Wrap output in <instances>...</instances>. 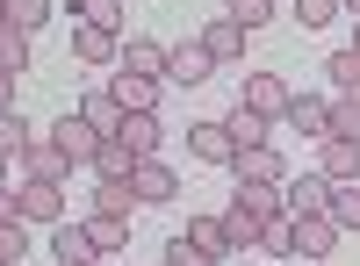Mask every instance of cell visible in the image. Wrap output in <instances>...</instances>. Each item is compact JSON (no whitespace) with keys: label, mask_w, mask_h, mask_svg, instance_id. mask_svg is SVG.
<instances>
[{"label":"cell","mask_w":360,"mask_h":266,"mask_svg":"<svg viewBox=\"0 0 360 266\" xmlns=\"http://www.w3.org/2000/svg\"><path fill=\"white\" fill-rule=\"evenodd\" d=\"M238 180H252V187H281L288 180V159H281V144H245V152L231 159Z\"/></svg>","instance_id":"6da1fadb"},{"label":"cell","mask_w":360,"mask_h":266,"mask_svg":"<svg viewBox=\"0 0 360 266\" xmlns=\"http://www.w3.org/2000/svg\"><path fill=\"white\" fill-rule=\"evenodd\" d=\"M15 209H22V223H65V187L58 180H22Z\"/></svg>","instance_id":"7a4b0ae2"},{"label":"cell","mask_w":360,"mask_h":266,"mask_svg":"<svg viewBox=\"0 0 360 266\" xmlns=\"http://www.w3.org/2000/svg\"><path fill=\"white\" fill-rule=\"evenodd\" d=\"M238 101H245V108H259L266 123H281V115H288V101H295V86H288L281 72H245V94H238Z\"/></svg>","instance_id":"3957f363"},{"label":"cell","mask_w":360,"mask_h":266,"mask_svg":"<svg viewBox=\"0 0 360 266\" xmlns=\"http://www.w3.org/2000/svg\"><path fill=\"white\" fill-rule=\"evenodd\" d=\"M51 137H58V152H65L72 166H94V152H101V130L86 123L79 108H65V115H58V130H51Z\"/></svg>","instance_id":"277c9868"},{"label":"cell","mask_w":360,"mask_h":266,"mask_svg":"<svg viewBox=\"0 0 360 266\" xmlns=\"http://www.w3.org/2000/svg\"><path fill=\"white\" fill-rule=\"evenodd\" d=\"M281 209L288 216H324V209H332V180H324V173H295V180H281Z\"/></svg>","instance_id":"5b68a950"},{"label":"cell","mask_w":360,"mask_h":266,"mask_svg":"<svg viewBox=\"0 0 360 266\" xmlns=\"http://www.w3.org/2000/svg\"><path fill=\"white\" fill-rule=\"evenodd\" d=\"M317 173H324L332 187L360 180V144H353V137H317Z\"/></svg>","instance_id":"8992f818"},{"label":"cell","mask_w":360,"mask_h":266,"mask_svg":"<svg viewBox=\"0 0 360 266\" xmlns=\"http://www.w3.org/2000/svg\"><path fill=\"white\" fill-rule=\"evenodd\" d=\"M281 123L295 130V137H332V101L324 94H303V86H295V101H288V115Z\"/></svg>","instance_id":"52a82bcc"},{"label":"cell","mask_w":360,"mask_h":266,"mask_svg":"<svg viewBox=\"0 0 360 266\" xmlns=\"http://www.w3.org/2000/svg\"><path fill=\"white\" fill-rule=\"evenodd\" d=\"M209 72H217V58H209V51H202L195 36H188V44H173V51H166V79H173V86H202Z\"/></svg>","instance_id":"ba28073f"},{"label":"cell","mask_w":360,"mask_h":266,"mask_svg":"<svg viewBox=\"0 0 360 266\" xmlns=\"http://www.w3.org/2000/svg\"><path fill=\"white\" fill-rule=\"evenodd\" d=\"M130 194H137V201H173V194H180V173H173L166 159H137Z\"/></svg>","instance_id":"9c48e42d"},{"label":"cell","mask_w":360,"mask_h":266,"mask_svg":"<svg viewBox=\"0 0 360 266\" xmlns=\"http://www.w3.org/2000/svg\"><path fill=\"white\" fill-rule=\"evenodd\" d=\"M72 58H79V65H115V58H123V36H115V29L72 22Z\"/></svg>","instance_id":"30bf717a"},{"label":"cell","mask_w":360,"mask_h":266,"mask_svg":"<svg viewBox=\"0 0 360 266\" xmlns=\"http://www.w3.org/2000/svg\"><path fill=\"white\" fill-rule=\"evenodd\" d=\"M339 238H346V230L332 223V209H324V216H295V259H324Z\"/></svg>","instance_id":"8fae6325"},{"label":"cell","mask_w":360,"mask_h":266,"mask_svg":"<svg viewBox=\"0 0 360 266\" xmlns=\"http://www.w3.org/2000/svg\"><path fill=\"white\" fill-rule=\"evenodd\" d=\"M188 159H202V166H231L238 144H231L224 123H195V130H188Z\"/></svg>","instance_id":"7c38bea8"},{"label":"cell","mask_w":360,"mask_h":266,"mask_svg":"<svg viewBox=\"0 0 360 266\" xmlns=\"http://www.w3.org/2000/svg\"><path fill=\"white\" fill-rule=\"evenodd\" d=\"M22 166H29V180H58V187H65V173H72V159L58 152V137H37V144H22Z\"/></svg>","instance_id":"4fadbf2b"},{"label":"cell","mask_w":360,"mask_h":266,"mask_svg":"<svg viewBox=\"0 0 360 266\" xmlns=\"http://www.w3.org/2000/svg\"><path fill=\"white\" fill-rule=\"evenodd\" d=\"M130 144L137 159H159V144H166V130H159V108H137V115H123V130H115Z\"/></svg>","instance_id":"5bb4252c"},{"label":"cell","mask_w":360,"mask_h":266,"mask_svg":"<svg viewBox=\"0 0 360 266\" xmlns=\"http://www.w3.org/2000/svg\"><path fill=\"white\" fill-rule=\"evenodd\" d=\"M217 216H224V230H231V252H259V230H266V216H252V209H245L238 194L224 201Z\"/></svg>","instance_id":"9a60e30c"},{"label":"cell","mask_w":360,"mask_h":266,"mask_svg":"<svg viewBox=\"0 0 360 266\" xmlns=\"http://www.w3.org/2000/svg\"><path fill=\"white\" fill-rule=\"evenodd\" d=\"M51 252H58V266H86V259H101L94 252V238H86V223H51Z\"/></svg>","instance_id":"2e32d148"},{"label":"cell","mask_w":360,"mask_h":266,"mask_svg":"<svg viewBox=\"0 0 360 266\" xmlns=\"http://www.w3.org/2000/svg\"><path fill=\"white\" fill-rule=\"evenodd\" d=\"M159 86H166V79H144V72H115V79H108V94L123 101V115H137V108H159Z\"/></svg>","instance_id":"e0dca14e"},{"label":"cell","mask_w":360,"mask_h":266,"mask_svg":"<svg viewBox=\"0 0 360 266\" xmlns=\"http://www.w3.org/2000/svg\"><path fill=\"white\" fill-rule=\"evenodd\" d=\"M180 238H188L209 266H217L224 252H231V230H224V216H188V230H180Z\"/></svg>","instance_id":"ac0fdd59"},{"label":"cell","mask_w":360,"mask_h":266,"mask_svg":"<svg viewBox=\"0 0 360 266\" xmlns=\"http://www.w3.org/2000/svg\"><path fill=\"white\" fill-rule=\"evenodd\" d=\"M195 44H202L209 58H217V65H231V58H245V29H238V22L224 15V22H209V29H202Z\"/></svg>","instance_id":"d6986e66"},{"label":"cell","mask_w":360,"mask_h":266,"mask_svg":"<svg viewBox=\"0 0 360 266\" xmlns=\"http://www.w3.org/2000/svg\"><path fill=\"white\" fill-rule=\"evenodd\" d=\"M224 130H231V144H238V152H245V144H274V123H266L259 108H245V101L224 115Z\"/></svg>","instance_id":"ffe728a7"},{"label":"cell","mask_w":360,"mask_h":266,"mask_svg":"<svg viewBox=\"0 0 360 266\" xmlns=\"http://www.w3.org/2000/svg\"><path fill=\"white\" fill-rule=\"evenodd\" d=\"M137 173V152L123 137H101V152H94V180H130Z\"/></svg>","instance_id":"44dd1931"},{"label":"cell","mask_w":360,"mask_h":266,"mask_svg":"<svg viewBox=\"0 0 360 266\" xmlns=\"http://www.w3.org/2000/svg\"><path fill=\"white\" fill-rule=\"evenodd\" d=\"M123 72L166 79V44H152V36H130V44H123Z\"/></svg>","instance_id":"7402d4cb"},{"label":"cell","mask_w":360,"mask_h":266,"mask_svg":"<svg viewBox=\"0 0 360 266\" xmlns=\"http://www.w3.org/2000/svg\"><path fill=\"white\" fill-rule=\"evenodd\" d=\"M79 115H86V123H94L101 137H115V130H123V101H115V94H108V86H94V94H86V101H79Z\"/></svg>","instance_id":"603a6c76"},{"label":"cell","mask_w":360,"mask_h":266,"mask_svg":"<svg viewBox=\"0 0 360 266\" xmlns=\"http://www.w3.org/2000/svg\"><path fill=\"white\" fill-rule=\"evenodd\" d=\"M86 238H94V252H123V245H130V216L94 209V216H86Z\"/></svg>","instance_id":"cb8c5ba5"},{"label":"cell","mask_w":360,"mask_h":266,"mask_svg":"<svg viewBox=\"0 0 360 266\" xmlns=\"http://www.w3.org/2000/svg\"><path fill=\"white\" fill-rule=\"evenodd\" d=\"M72 22H86V29H115V36H123V0H72Z\"/></svg>","instance_id":"d4e9b609"},{"label":"cell","mask_w":360,"mask_h":266,"mask_svg":"<svg viewBox=\"0 0 360 266\" xmlns=\"http://www.w3.org/2000/svg\"><path fill=\"white\" fill-rule=\"evenodd\" d=\"M324 79H332L339 94H360V51H353V44L332 51V58H324Z\"/></svg>","instance_id":"484cf974"},{"label":"cell","mask_w":360,"mask_h":266,"mask_svg":"<svg viewBox=\"0 0 360 266\" xmlns=\"http://www.w3.org/2000/svg\"><path fill=\"white\" fill-rule=\"evenodd\" d=\"M259 252L295 259V216H288V209H281V216H266V230H259Z\"/></svg>","instance_id":"4316f807"},{"label":"cell","mask_w":360,"mask_h":266,"mask_svg":"<svg viewBox=\"0 0 360 266\" xmlns=\"http://www.w3.org/2000/svg\"><path fill=\"white\" fill-rule=\"evenodd\" d=\"M22 144H37V123H29V115H22V108H0V152H8V159H15V152H22Z\"/></svg>","instance_id":"83f0119b"},{"label":"cell","mask_w":360,"mask_h":266,"mask_svg":"<svg viewBox=\"0 0 360 266\" xmlns=\"http://www.w3.org/2000/svg\"><path fill=\"white\" fill-rule=\"evenodd\" d=\"M44 22H51V0H8V29H22V36H37Z\"/></svg>","instance_id":"f1b7e54d"},{"label":"cell","mask_w":360,"mask_h":266,"mask_svg":"<svg viewBox=\"0 0 360 266\" xmlns=\"http://www.w3.org/2000/svg\"><path fill=\"white\" fill-rule=\"evenodd\" d=\"M0 72H29V36L0 22Z\"/></svg>","instance_id":"f546056e"},{"label":"cell","mask_w":360,"mask_h":266,"mask_svg":"<svg viewBox=\"0 0 360 266\" xmlns=\"http://www.w3.org/2000/svg\"><path fill=\"white\" fill-rule=\"evenodd\" d=\"M332 223H339V230H360V180L332 187Z\"/></svg>","instance_id":"4dcf8cb0"},{"label":"cell","mask_w":360,"mask_h":266,"mask_svg":"<svg viewBox=\"0 0 360 266\" xmlns=\"http://www.w3.org/2000/svg\"><path fill=\"white\" fill-rule=\"evenodd\" d=\"M130 180H94V209H108V216H130Z\"/></svg>","instance_id":"1f68e13d"},{"label":"cell","mask_w":360,"mask_h":266,"mask_svg":"<svg viewBox=\"0 0 360 266\" xmlns=\"http://www.w3.org/2000/svg\"><path fill=\"white\" fill-rule=\"evenodd\" d=\"M22 252H29V223L8 216V223H0V266H22Z\"/></svg>","instance_id":"d6a6232c"},{"label":"cell","mask_w":360,"mask_h":266,"mask_svg":"<svg viewBox=\"0 0 360 266\" xmlns=\"http://www.w3.org/2000/svg\"><path fill=\"white\" fill-rule=\"evenodd\" d=\"M231 22L252 36V29H266V22H274V0H231Z\"/></svg>","instance_id":"836d02e7"},{"label":"cell","mask_w":360,"mask_h":266,"mask_svg":"<svg viewBox=\"0 0 360 266\" xmlns=\"http://www.w3.org/2000/svg\"><path fill=\"white\" fill-rule=\"evenodd\" d=\"M332 137H353L360 144V94H339L332 101Z\"/></svg>","instance_id":"e575fe53"},{"label":"cell","mask_w":360,"mask_h":266,"mask_svg":"<svg viewBox=\"0 0 360 266\" xmlns=\"http://www.w3.org/2000/svg\"><path fill=\"white\" fill-rule=\"evenodd\" d=\"M238 201H245L252 216H281V187H252V180H238Z\"/></svg>","instance_id":"d590c367"},{"label":"cell","mask_w":360,"mask_h":266,"mask_svg":"<svg viewBox=\"0 0 360 266\" xmlns=\"http://www.w3.org/2000/svg\"><path fill=\"white\" fill-rule=\"evenodd\" d=\"M332 15H339V0H295V22L303 29H324Z\"/></svg>","instance_id":"8d00e7d4"},{"label":"cell","mask_w":360,"mask_h":266,"mask_svg":"<svg viewBox=\"0 0 360 266\" xmlns=\"http://www.w3.org/2000/svg\"><path fill=\"white\" fill-rule=\"evenodd\" d=\"M166 259H173V266H209V259H202L188 238H173V245H166Z\"/></svg>","instance_id":"74e56055"},{"label":"cell","mask_w":360,"mask_h":266,"mask_svg":"<svg viewBox=\"0 0 360 266\" xmlns=\"http://www.w3.org/2000/svg\"><path fill=\"white\" fill-rule=\"evenodd\" d=\"M8 216H22V209H15V187L0 180V223H8Z\"/></svg>","instance_id":"f35d334b"},{"label":"cell","mask_w":360,"mask_h":266,"mask_svg":"<svg viewBox=\"0 0 360 266\" xmlns=\"http://www.w3.org/2000/svg\"><path fill=\"white\" fill-rule=\"evenodd\" d=\"M15 79L22 72H0V108H15Z\"/></svg>","instance_id":"ab89813d"},{"label":"cell","mask_w":360,"mask_h":266,"mask_svg":"<svg viewBox=\"0 0 360 266\" xmlns=\"http://www.w3.org/2000/svg\"><path fill=\"white\" fill-rule=\"evenodd\" d=\"M339 8H346V15H353V22H360V0H339Z\"/></svg>","instance_id":"60d3db41"},{"label":"cell","mask_w":360,"mask_h":266,"mask_svg":"<svg viewBox=\"0 0 360 266\" xmlns=\"http://www.w3.org/2000/svg\"><path fill=\"white\" fill-rule=\"evenodd\" d=\"M0 180H8V152H0Z\"/></svg>","instance_id":"b9f144b4"},{"label":"cell","mask_w":360,"mask_h":266,"mask_svg":"<svg viewBox=\"0 0 360 266\" xmlns=\"http://www.w3.org/2000/svg\"><path fill=\"white\" fill-rule=\"evenodd\" d=\"M353 51H360V22H353Z\"/></svg>","instance_id":"7bdbcfd3"},{"label":"cell","mask_w":360,"mask_h":266,"mask_svg":"<svg viewBox=\"0 0 360 266\" xmlns=\"http://www.w3.org/2000/svg\"><path fill=\"white\" fill-rule=\"evenodd\" d=\"M0 22H8V0H0Z\"/></svg>","instance_id":"ee69618b"},{"label":"cell","mask_w":360,"mask_h":266,"mask_svg":"<svg viewBox=\"0 0 360 266\" xmlns=\"http://www.w3.org/2000/svg\"><path fill=\"white\" fill-rule=\"evenodd\" d=\"M303 266H324V259H303Z\"/></svg>","instance_id":"f6af8a7d"},{"label":"cell","mask_w":360,"mask_h":266,"mask_svg":"<svg viewBox=\"0 0 360 266\" xmlns=\"http://www.w3.org/2000/svg\"><path fill=\"white\" fill-rule=\"evenodd\" d=\"M86 266H94V259H86Z\"/></svg>","instance_id":"bcb514c9"},{"label":"cell","mask_w":360,"mask_h":266,"mask_svg":"<svg viewBox=\"0 0 360 266\" xmlns=\"http://www.w3.org/2000/svg\"><path fill=\"white\" fill-rule=\"evenodd\" d=\"M166 266H173V259H166Z\"/></svg>","instance_id":"7dc6e473"}]
</instances>
